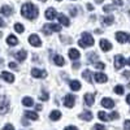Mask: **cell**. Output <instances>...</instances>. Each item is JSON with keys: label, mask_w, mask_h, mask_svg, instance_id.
Listing matches in <instances>:
<instances>
[{"label": "cell", "mask_w": 130, "mask_h": 130, "mask_svg": "<svg viewBox=\"0 0 130 130\" xmlns=\"http://www.w3.org/2000/svg\"><path fill=\"white\" fill-rule=\"evenodd\" d=\"M21 14L27 20H34L38 17V8L31 3H26L21 8Z\"/></svg>", "instance_id": "1"}, {"label": "cell", "mask_w": 130, "mask_h": 130, "mask_svg": "<svg viewBox=\"0 0 130 130\" xmlns=\"http://www.w3.org/2000/svg\"><path fill=\"white\" fill-rule=\"evenodd\" d=\"M78 44L82 48L91 47V46H94V39H92V37L89 34V32H83V34H82V39L78 40Z\"/></svg>", "instance_id": "2"}, {"label": "cell", "mask_w": 130, "mask_h": 130, "mask_svg": "<svg viewBox=\"0 0 130 130\" xmlns=\"http://www.w3.org/2000/svg\"><path fill=\"white\" fill-rule=\"evenodd\" d=\"M60 30H61V26L60 25H55V24H47V25H44V27H43V31H44L46 35H50L51 32L60 31Z\"/></svg>", "instance_id": "3"}, {"label": "cell", "mask_w": 130, "mask_h": 130, "mask_svg": "<svg viewBox=\"0 0 130 130\" xmlns=\"http://www.w3.org/2000/svg\"><path fill=\"white\" fill-rule=\"evenodd\" d=\"M9 111V100L5 96L0 99V115H5Z\"/></svg>", "instance_id": "4"}, {"label": "cell", "mask_w": 130, "mask_h": 130, "mask_svg": "<svg viewBox=\"0 0 130 130\" xmlns=\"http://www.w3.org/2000/svg\"><path fill=\"white\" fill-rule=\"evenodd\" d=\"M74 100H75L74 95H72V94H67V95L64 96V107L72 108V107L74 105Z\"/></svg>", "instance_id": "5"}, {"label": "cell", "mask_w": 130, "mask_h": 130, "mask_svg": "<svg viewBox=\"0 0 130 130\" xmlns=\"http://www.w3.org/2000/svg\"><path fill=\"white\" fill-rule=\"evenodd\" d=\"M125 64H126V60L124 59L122 55H117L115 57V67H116V69H121Z\"/></svg>", "instance_id": "6"}, {"label": "cell", "mask_w": 130, "mask_h": 130, "mask_svg": "<svg viewBox=\"0 0 130 130\" xmlns=\"http://www.w3.org/2000/svg\"><path fill=\"white\" fill-rule=\"evenodd\" d=\"M29 42H30V44L34 46V47H40V44H42V42H40V39L37 34H31L29 37Z\"/></svg>", "instance_id": "7"}, {"label": "cell", "mask_w": 130, "mask_h": 130, "mask_svg": "<svg viewBox=\"0 0 130 130\" xmlns=\"http://www.w3.org/2000/svg\"><path fill=\"white\" fill-rule=\"evenodd\" d=\"M31 75L34 78H44L46 75H47V73L44 72V70H39V69H32L31 70Z\"/></svg>", "instance_id": "8"}, {"label": "cell", "mask_w": 130, "mask_h": 130, "mask_svg": "<svg viewBox=\"0 0 130 130\" xmlns=\"http://www.w3.org/2000/svg\"><path fill=\"white\" fill-rule=\"evenodd\" d=\"M100 48H102L104 52L111 51V50H112V44L109 43V40H107V39H102V40H100Z\"/></svg>", "instance_id": "9"}, {"label": "cell", "mask_w": 130, "mask_h": 130, "mask_svg": "<svg viewBox=\"0 0 130 130\" xmlns=\"http://www.w3.org/2000/svg\"><path fill=\"white\" fill-rule=\"evenodd\" d=\"M102 105L104 107V108H113L115 107V102L112 100V99H109V98H103L102 99Z\"/></svg>", "instance_id": "10"}, {"label": "cell", "mask_w": 130, "mask_h": 130, "mask_svg": "<svg viewBox=\"0 0 130 130\" xmlns=\"http://www.w3.org/2000/svg\"><path fill=\"white\" fill-rule=\"evenodd\" d=\"M2 78L4 79V81H7V82H9V83H12L13 81H14V75L13 74H10L9 72H2Z\"/></svg>", "instance_id": "11"}, {"label": "cell", "mask_w": 130, "mask_h": 130, "mask_svg": "<svg viewBox=\"0 0 130 130\" xmlns=\"http://www.w3.org/2000/svg\"><path fill=\"white\" fill-rule=\"evenodd\" d=\"M94 78H95V81L96 82H99V83H104V82H107V75L104 74V73H95L94 74Z\"/></svg>", "instance_id": "12"}, {"label": "cell", "mask_w": 130, "mask_h": 130, "mask_svg": "<svg viewBox=\"0 0 130 130\" xmlns=\"http://www.w3.org/2000/svg\"><path fill=\"white\" fill-rule=\"evenodd\" d=\"M95 102V96L92 94H85V104L87 107H91Z\"/></svg>", "instance_id": "13"}, {"label": "cell", "mask_w": 130, "mask_h": 130, "mask_svg": "<svg viewBox=\"0 0 130 130\" xmlns=\"http://www.w3.org/2000/svg\"><path fill=\"white\" fill-rule=\"evenodd\" d=\"M26 56H27V53H26L25 50H21V51H18V52L14 53V57H16L18 61H24V60L26 59Z\"/></svg>", "instance_id": "14"}, {"label": "cell", "mask_w": 130, "mask_h": 130, "mask_svg": "<svg viewBox=\"0 0 130 130\" xmlns=\"http://www.w3.org/2000/svg\"><path fill=\"white\" fill-rule=\"evenodd\" d=\"M127 35L125 34V32H122V31H118V32H116V39L120 42V43H125L126 40H127Z\"/></svg>", "instance_id": "15"}, {"label": "cell", "mask_w": 130, "mask_h": 130, "mask_svg": "<svg viewBox=\"0 0 130 130\" xmlns=\"http://www.w3.org/2000/svg\"><path fill=\"white\" fill-rule=\"evenodd\" d=\"M79 56H81V53H79L78 50H75V48L69 50V57L72 60H77V59H79Z\"/></svg>", "instance_id": "16"}, {"label": "cell", "mask_w": 130, "mask_h": 130, "mask_svg": "<svg viewBox=\"0 0 130 130\" xmlns=\"http://www.w3.org/2000/svg\"><path fill=\"white\" fill-rule=\"evenodd\" d=\"M70 89L73 90V91H79L81 90V82L79 81H77V79H73V81H70Z\"/></svg>", "instance_id": "17"}, {"label": "cell", "mask_w": 130, "mask_h": 130, "mask_svg": "<svg viewBox=\"0 0 130 130\" xmlns=\"http://www.w3.org/2000/svg\"><path fill=\"white\" fill-rule=\"evenodd\" d=\"M55 17H56V10L53 8H48L46 10V18L47 20H53Z\"/></svg>", "instance_id": "18"}, {"label": "cell", "mask_w": 130, "mask_h": 130, "mask_svg": "<svg viewBox=\"0 0 130 130\" xmlns=\"http://www.w3.org/2000/svg\"><path fill=\"white\" fill-rule=\"evenodd\" d=\"M53 62H55L57 67H62V65H65V60L60 55H55V57H53Z\"/></svg>", "instance_id": "19"}, {"label": "cell", "mask_w": 130, "mask_h": 130, "mask_svg": "<svg viewBox=\"0 0 130 130\" xmlns=\"http://www.w3.org/2000/svg\"><path fill=\"white\" fill-rule=\"evenodd\" d=\"M50 118L52 121H59L61 118V112L60 111H52L51 115H50Z\"/></svg>", "instance_id": "20"}, {"label": "cell", "mask_w": 130, "mask_h": 130, "mask_svg": "<svg viewBox=\"0 0 130 130\" xmlns=\"http://www.w3.org/2000/svg\"><path fill=\"white\" fill-rule=\"evenodd\" d=\"M7 43H8L9 46L13 47V46H17V44H18V39H17L14 35H9V37L7 38Z\"/></svg>", "instance_id": "21"}, {"label": "cell", "mask_w": 130, "mask_h": 130, "mask_svg": "<svg viewBox=\"0 0 130 130\" xmlns=\"http://www.w3.org/2000/svg\"><path fill=\"white\" fill-rule=\"evenodd\" d=\"M0 12H2V14H4V16H10L12 14V8H10L9 5H3L2 9H0Z\"/></svg>", "instance_id": "22"}, {"label": "cell", "mask_w": 130, "mask_h": 130, "mask_svg": "<svg viewBox=\"0 0 130 130\" xmlns=\"http://www.w3.org/2000/svg\"><path fill=\"white\" fill-rule=\"evenodd\" d=\"M57 18H59V21H60V24H61V25H64V26H69V25H70L68 17H65L64 14H59Z\"/></svg>", "instance_id": "23"}, {"label": "cell", "mask_w": 130, "mask_h": 130, "mask_svg": "<svg viewBox=\"0 0 130 130\" xmlns=\"http://www.w3.org/2000/svg\"><path fill=\"white\" fill-rule=\"evenodd\" d=\"M24 115H25V117H26V118H29V120H34V121H35V120H38V115H37L35 112L26 111Z\"/></svg>", "instance_id": "24"}, {"label": "cell", "mask_w": 130, "mask_h": 130, "mask_svg": "<svg viewBox=\"0 0 130 130\" xmlns=\"http://www.w3.org/2000/svg\"><path fill=\"white\" fill-rule=\"evenodd\" d=\"M79 118L81 120H86V121H91L92 120V113L91 112H83V113H81Z\"/></svg>", "instance_id": "25"}, {"label": "cell", "mask_w": 130, "mask_h": 130, "mask_svg": "<svg viewBox=\"0 0 130 130\" xmlns=\"http://www.w3.org/2000/svg\"><path fill=\"white\" fill-rule=\"evenodd\" d=\"M22 104L25 107H31V105H34V100H32L31 98H24V99H22Z\"/></svg>", "instance_id": "26"}, {"label": "cell", "mask_w": 130, "mask_h": 130, "mask_svg": "<svg viewBox=\"0 0 130 130\" xmlns=\"http://www.w3.org/2000/svg\"><path fill=\"white\" fill-rule=\"evenodd\" d=\"M82 77H83V79H86L89 83H91V72L90 70H85L82 73Z\"/></svg>", "instance_id": "27"}, {"label": "cell", "mask_w": 130, "mask_h": 130, "mask_svg": "<svg viewBox=\"0 0 130 130\" xmlns=\"http://www.w3.org/2000/svg\"><path fill=\"white\" fill-rule=\"evenodd\" d=\"M113 21H115V17H113V16H107V17H104V18H103L104 25H112Z\"/></svg>", "instance_id": "28"}, {"label": "cell", "mask_w": 130, "mask_h": 130, "mask_svg": "<svg viewBox=\"0 0 130 130\" xmlns=\"http://www.w3.org/2000/svg\"><path fill=\"white\" fill-rule=\"evenodd\" d=\"M96 60H98V55H96L95 52H90V53H89V61L92 62V64H95Z\"/></svg>", "instance_id": "29"}, {"label": "cell", "mask_w": 130, "mask_h": 130, "mask_svg": "<svg viewBox=\"0 0 130 130\" xmlns=\"http://www.w3.org/2000/svg\"><path fill=\"white\" fill-rule=\"evenodd\" d=\"M98 117H99L102 121H109V116H108L107 113H104V112H99L98 113Z\"/></svg>", "instance_id": "30"}, {"label": "cell", "mask_w": 130, "mask_h": 130, "mask_svg": "<svg viewBox=\"0 0 130 130\" xmlns=\"http://www.w3.org/2000/svg\"><path fill=\"white\" fill-rule=\"evenodd\" d=\"M115 92L117 94V95H122L124 94V87L121 85H117L116 87H115Z\"/></svg>", "instance_id": "31"}, {"label": "cell", "mask_w": 130, "mask_h": 130, "mask_svg": "<svg viewBox=\"0 0 130 130\" xmlns=\"http://www.w3.org/2000/svg\"><path fill=\"white\" fill-rule=\"evenodd\" d=\"M14 30H16L17 32H20V34H21V32H24L25 27H24L22 25H21V24H16V25H14Z\"/></svg>", "instance_id": "32"}, {"label": "cell", "mask_w": 130, "mask_h": 130, "mask_svg": "<svg viewBox=\"0 0 130 130\" xmlns=\"http://www.w3.org/2000/svg\"><path fill=\"white\" fill-rule=\"evenodd\" d=\"M103 9H104V12H111V10L116 9V5H105Z\"/></svg>", "instance_id": "33"}, {"label": "cell", "mask_w": 130, "mask_h": 130, "mask_svg": "<svg viewBox=\"0 0 130 130\" xmlns=\"http://www.w3.org/2000/svg\"><path fill=\"white\" fill-rule=\"evenodd\" d=\"M94 65H95V67H96L98 69H104V68H105V64H104V62H102V61H99V62H95Z\"/></svg>", "instance_id": "34"}, {"label": "cell", "mask_w": 130, "mask_h": 130, "mask_svg": "<svg viewBox=\"0 0 130 130\" xmlns=\"http://www.w3.org/2000/svg\"><path fill=\"white\" fill-rule=\"evenodd\" d=\"M118 117H120V116H118L117 112H112V113L109 115V120H117Z\"/></svg>", "instance_id": "35"}, {"label": "cell", "mask_w": 130, "mask_h": 130, "mask_svg": "<svg viewBox=\"0 0 130 130\" xmlns=\"http://www.w3.org/2000/svg\"><path fill=\"white\" fill-rule=\"evenodd\" d=\"M48 98H50V96H48V94H47V92H43V94H42V95L39 96V99H40V100H44V102H46V100H48Z\"/></svg>", "instance_id": "36"}, {"label": "cell", "mask_w": 130, "mask_h": 130, "mask_svg": "<svg viewBox=\"0 0 130 130\" xmlns=\"http://www.w3.org/2000/svg\"><path fill=\"white\" fill-rule=\"evenodd\" d=\"M94 130H105V127L102 124H96V125H94Z\"/></svg>", "instance_id": "37"}, {"label": "cell", "mask_w": 130, "mask_h": 130, "mask_svg": "<svg viewBox=\"0 0 130 130\" xmlns=\"http://www.w3.org/2000/svg\"><path fill=\"white\" fill-rule=\"evenodd\" d=\"M3 130H14V127H13V125L8 124V125H5V126L3 127Z\"/></svg>", "instance_id": "38"}, {"label": "cell", "mask_w": 130, "mask_h": 130, "mask_svg": "<svg viewBox=\"0 0 130 130\" xmlns=\"http://www.w3.org/2000/svg\"><path fill=\"white\" fill-rule=\"evenodd\" d=\"M113 3H115V5H118V7H121L124 4L122 0H113Z\"/></svg>", "instance_id": "39"}, {"label": "cell", "mask_w": 130, "mask_h": 130, "mask_svg": "<svg viewBox=\"0 0 130 130\" xmlns=\"http://www.w3.org/2000/svg\"><path fill=\"white\" fill-rule=\"evenodd\" d=\"M125 130H130V120L125 121Z\"/></svg>", "instance_id": "40"}, {"label": "cell", "mask_w": 130, "mask_h": 130, "mask_svg": "<svg viewBox=\"0 0 130 130\" xmlns=\"http://www.w3.org/2000/svg\"><path fill=\"white\" fill-rule=\"evenodd\" d=\"M8 65H9V68H12V69H17V65H16V62H9Z\"/></svg>", "instance_id": "41"}, {"label": "cell", "mask_w": 130, "mask_h": 130, "mask_svg": "<svg viewBox=\"0 0 130 130\" xmlns=\"http://www.w3.org/2000/svg\"><path fill=\"white\" fill-rule=\"evenodd\" d=\"M70 14H72V16H75V14H77V9H74V8L72 7V8H70Z\"/></svg>", "instance_id": "42"}, {"label": "cell", "mask_w": 130, "mask_h": 130, "mask_svg": "<svg viewBox=\"0 0 130 130\" xmlns=\"http://www.w3.org/2000/svg\"><path fill=\"white\" fill-rule=\"evenodd\" d=\"M64 130H78V129L75 127V126H67V127H65Z\"/></svg>", "instance_id": "43"}, {"label": "cell", "mask_w": 130, "mask_h": 130, "mask_svg": "<svg viewBox=\"0 0 130 130\" xmlns=\"http://www.w3.org/2000/svg\"><path fill=\"white\" fill-rule=\"evenodd\" d=\"M79 67H81L79 62H74V64H73V69H78Z\"/></svg>", "instance_id": "44"}, {"label": "cell", "mask_w": 130, "mask_h": 130, "mask_svg": "<svg viewBox=\"0 0 130 130\" xmlns=\"http://www.w3.org/2000/svg\"><path fill=\"white\" fill-rule=\"evenodd\" d=\"M5 26V22H4V20L3 18H0V27H4Z\"/></svg>", "instance_id": "45"}, {"label": "cell", "mask_w": 130, "mask_h": 130, "mask_svg": "<svg viewBox=\"0 0 130 130\" xmlns=\"http://www.w3.org/2000/svg\"><path fill=\"white\" fill-rule=\"evenodd\" d=\"M35 108H37V111H42V105H40V104H37Z\"/></svg>", "instance_id": "46"}, {"label": "cell", "mask_w": 130, "mask_h": 130, "mask_svg": "<svg viewBox=\"0 0 130 130\" xmlns=\"http://www.w3.org/2000/svg\"><path fill=\"white\" fill-rule=\"evenodd\" d=\"M124 77H130V72H125L124 73Z\"/></svg>", "instance_id": "47"}, {"label": "cell", "mask_w": 130, "mask_h": 130, "mask_svg": "<svg viewBox=\"0 0 130 130\" xmlns=\"http://www.w3.org/2000/svg\"><path fill=\"white\" fill-rule=\"evenodd\" d=\"M87 9H89V10H92L94 8H92V5H91V4H87Z\"/></svg>", "instance_id": "48"}, {"label": "cell", "mask_w": 130, "mask_h": 130, "mask_svg": "<svg viewBox=\"0 0 130 130\" xmlns=\"http://www.w3.org/2000/svg\"><path fill=\"white\" fill-rule=\"evenodd\" d=\"M126 102L130 104V94H129V95H127V98H126Z\"/></svg>", "instance_id": "49"}, {"label": "cell", "mask_w": 130, "mask_h": 130, "mask_svg": "<svg viewBox=\"0 0 130 130\" xmlns=\"http://www.w3.org/2000/svg\"><path fill=\"white\" fill-rule=\"evenodd\" d=\"M95 2H96V3H98V4H102V3H103V2H104V0H95Z\"/></svg>", "instance_id": "50"}, {"label": "cell", "mask_w": 130, "mask_h": 130, "mask_svg": "<svg viewBox=\"0 0 130 130\" xmlns=\"http://www.w3.org/2000/svg\"><path fill=\"white\" fill-rule=\"evenodd\" d=\"M3 62H4V60H3V59H0V67L3 65Z\"/></svg>", "instance_id": "51"}, {"label": "cell", "mask_w": 130, "mask_h": 130, "mask_svg": "<svg viewBox=\"0 0 130 130\" xmlns=\"http://www.w3.org/2000/svg\"><path fill=\"white\" fill-rule=\"evenodd\" d=\"M2 37H3V32H0V39H2Z\"/></svg>", "instance_id": "52"}, {"label": "cell", "mask_w": 130, "mask_h": 130, "mask_svg": "<svg viewBox=\"0 0 130 130\" xmlns=\"http://www.w3.org/2000/svg\"><path fill=\"white\" fill-rule=\"evenodd\" d=\"M127 64H129V65H130V59H129V60H127Z\"/></svg>", "instance_id": "53"}, {"label": "cell", "mask_w": 130, "mask_h": 130, "mask_svg": "<svg viewBox=\"0 0 130 130\" xmlns=\"http://www.w3.org/2000/svg\"><path fill=\"white\" fill-rule=\"evenodd\" d=\"M40 2H47V0H40Z\"/></svg>", "instance_id": "54"}, {"label": "cell", "mask_w": 130, "mask_h": 130, "mask_svg": "<svg viewBox=\"0 0 130 130\" xmlns=\"http://www.w3.org/2000/svg\"><path fill=\"white\" fill-rule=\"evenodd\" d=\"M57 2H61V0H57Z\"/></svg>", "instance_id": "55"}, {"label": "cell", "mask_w": 130, "mask_h": 130, "mask_svg": "<svg viewBox=\"0 0 130 130\" xmlns=\"http://www.w3.org/2000/svg\"><path fill=\"white\" fill-rule=\"evenodd\" d=\"M129 40H130V37H129Z\"/></svg>", "instance_id": "56"}]
</instances>
